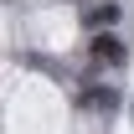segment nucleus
Listing matches in <instances>:
<instances>
[{"label":"nucleus","instance_id":"1","mask_svg":"<svg viewBox=\"0 0 134 134\" xmlns=\"http://www.w3.org/2000/svg\"><path fill=\"white\" fill-rule=\"evenodd\" d=\"M88 62H93V67H124V62H129V47H124L114 31H93V41H88Z\"/></svg>","mask_w":134,"mask_h":134},{"label":"nucleus","instance_id":"3","mask_svg":"<svg viewBox=\"0 0 134 134\" xmlns=\"http://www.w3.org/2000/svg\"><path fill=\"white\" fill-rule=\"evenodd\" d=\"M83 103H88V108H103V114H108V108H119V88H108V83H88L83 88Z\"/></svg>","mask_w":134,"mask_h":134},{"label":"nucleus","instance_id":"2","mask_svg":"<svg viewBox=\"0 0 134 134\" xmlns=\"http://www.w3.org/2000/svg\"><path fill=\"white\" fill-rule=\"evenodd\" d=\"M83 26H88V31H114V26H119V5H114V0L88 5V10H83Z\"/></svg>","mask_w":134,"mask_h":134},{"label":"nucleus","instance_id":"4","mask_svg":"<svg viewBox=\"0 0 134 134\" xmlns=\"http://www.w3.org/2000/svg\"><path fill=\"white\" fill-rule=\"evenodd\" d=\"M129 119H134V98H129Z\"/></svg>","mask_w":134,"mask_h":134}]
</instances>
